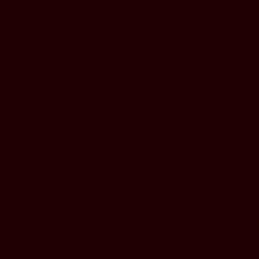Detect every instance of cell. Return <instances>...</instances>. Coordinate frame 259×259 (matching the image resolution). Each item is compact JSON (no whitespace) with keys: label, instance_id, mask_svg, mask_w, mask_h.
Instances as JSON below:
<instances>
[{"label":"cell","instance_id":"obj_1","mask_svg":"<svg viewBox=\"0 0 259 259\" xmlns=\"http://www.w3.org/2000/svg\"><path fill=\"white\" fill-rule=\"evenodd\" d=\"M257 231H259V219H257Z\"/></svg>","mask_w":259,"mask_h":259},{"label":"cell","instance_id":"obj_2","mask_svg":"<svg viewBox=\"0 0 259 259\" xmlns=\"http://www.w3.org/2000/svg\"><path fill=\"white\" fill-rule=\"evenodd\" d=\"M257 12H259V4H257Z\"/></svg>","mask_w":259,"mask_h":259}]
</instances>
